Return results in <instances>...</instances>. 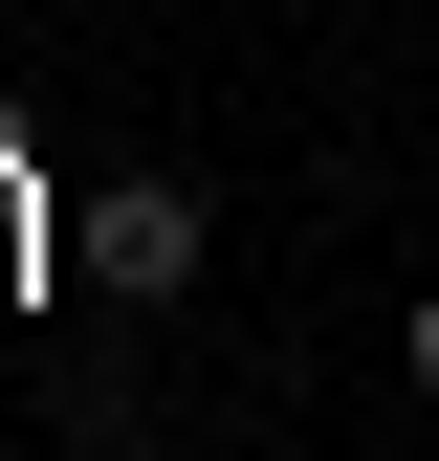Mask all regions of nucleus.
<instances>
[{"label": "nucleus", "mask_w": 439, "mask_h": 461, "mask_svg": "<svg viewBox=\"0 0 439 461\" xmlns=\"http://www.w3.org/2000/svg\"><path fill=\"white\" fill-rule=\"evenodd\" d=\"M88 264L132 285V308H154V285H198V198H176V176H132V198L88 220Z\"/></svg>", "instance_id": "1"}, {"label": "nucleus", "mask_w": 439, "mask_h": 461, "mask_svg": "<svg viewBox=\"0 0 439 461\" xmlns=\"http://www.w3.org/2000/svg\"><path fill=\"white\" fill-rule=\"evenodd\" d=\"M417 395H439V308H417Z\"/></svg>", "instance_id": "2"}]
</instances>
